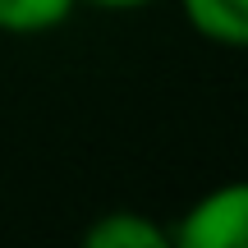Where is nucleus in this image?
Segmentation results:
<instances>
[{"label":"nucleus","mask_w":248,"mask_h":248,"mask_svg":"<svg viewBox=\"0 0 248 248\" xmlns=\"http://www.w3.org/2000/svg\"><path fill=\"white\" fill-rule=\"evenodd\" d=\"M170 248H248V179L198 193L170 225Z\"/></svg>","instance_id":"1"},{"label":"nucleus","mask_w":248,"mask_h":248,"mask_svg":"<svg viewBox=\"0 0 248 248\" xmlns=\"http://www.w3.org/2000/svg\"><path fill=\"white\" fill-rule=\"evenodd\" d=\"M78 248H170V225H161L147 212H106L83 230Z\"/></svg>","instance_id":"2"},{"label":"nucleus","mask_w":248,"mask_h":248,"mask_svg":"<svg viewBox=\"0 0 248 248\" xmlns=\"http://www.w3.org/2000/svg\"><path fill=\"white\" fill-rule=\"evenodd\" d=\"M179 14L202 42L248 51V0H179Z\"/></svg>","instance_id":"3"},{"label":"nucleus","mask_w":248,"mask_h":248,"mask_svg":"<svg viewBox=\"0 0 248 248\" xmlns=\"http://www.w3.org/2000/svg\"><path fill=\"white\" fill-rule=\"evenodd\" d=\"M78 0H0V32L9 37H42L64 28Z\"/></svg>","instance_id":"4"},{"label":"nucleus","mask_w":248,"mask_h":248,"mask_svg":"<svg viewBox=\"0 0 248 248\" xmlns=\"http://www.w3.org/2000/svg\"><path fill=\"white\" fill-rule=\"evenodd\" d=\"M78 5H92V9H110V14H124V9H147L156 0H78Z\"/></svg>","instance_id":"5"}]
</instances>
